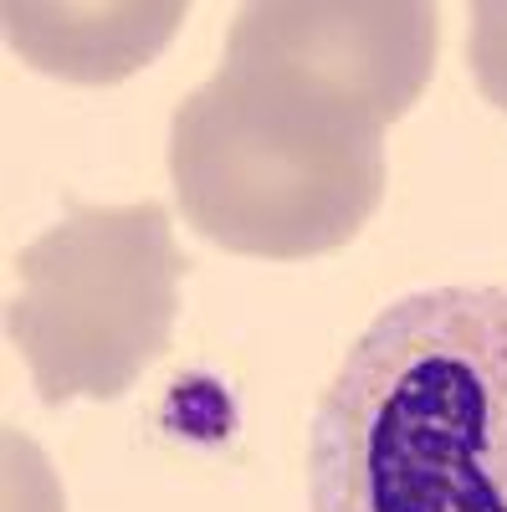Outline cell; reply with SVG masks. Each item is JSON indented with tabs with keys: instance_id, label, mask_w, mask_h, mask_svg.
<instances>
[{
	"instance_id": "obj_5",
	"label": "cell",
	"mask_w": 507,
	"mask_h": 512,
	"mask_svg": "<svg viewBox=\"0 0 507 512\" xmlns=\"http://www.w3.org/2000/svg\"><path fill=\"white\" fill-rule=\"evenodd\" d=\"M6 16V41L47 77L82 82V88H108V82L134 77L149 67L169 36L180 31L185 6L164 0V6H11Z\"/></svg>"
},
{
	"instance_id": "obj_3",
	"label": "cell",
	"mask_w": 507,
	"mask_h": 512,
	"mask_svg": "<svg viewBox=\"0 0 507 512\" xmlns=\"http://www.w3.org/2000/svg\"><path fill=\"white\" fill-rule=\"evenodd\" d=\"M185 256L159 200L72 205L16 256L6 333L47 405L118 400L169 349Z\"/></svg>"
},
{
	"instance_id": "obj_2",
	"label": "cell",
	"mask_w": 507,
	"mask_h": 512,
	"mask_svg": "<svg viewBox=\"0 0 507 512\" xmlns=\"http://www.w3.org/2000/svg\"><path fill=\"white\" fill-rule=\"evenodd\" d=\"M385 123L272 62H221L169 118L185 221L221 251L308 262L385 200Z\"/></svg>"
},
{
	"instance_id": "obj_4",
	"label": "cell",
	"mask_w": 507,
	"mask_h": 512,
	"mask_svg": "<svg viewBox=\"0 0 507 512\" xmlns=\"http://www.w3.org/2000/svg\"><path fill=\"white\" fill-rule=\"evenodd\" d=\"M441 11L420 0H374V6H313V0H267L241 6L226 57L272 62L323 82L374 123H395L415 108L436 72Z\"/></svg>"
},
{
	"instance_id": "obj_6",
	"label": "cell",
	"mask_w": 507,
	"mask_h": 512,
	"mask_svg": "<svg viewBox=\"0 0 507 512\" xmlns=\"http://www.w3.org/2000/svg\"><path fill=\"white\" fill-rule=\"evenodd\" d=\"M472 77L482 98L507 113V0H482V6L472 11Z\"/></svg>"
},
{
	"instance_id": "obj_1",
	"label": "cell",
	"mask_w": 507,
	"mask_h": 512,
	"mask_svg": "<svg viewBox=\"0 0 507 512\" xmlns=\"http://www.w3.org/2000/svg\"><path fill=\"white\" fill-rule=\"evenodd\" d=\"M308 512H507V287L395 297L308 420Z\"/></svg>"
}]
</instances>
